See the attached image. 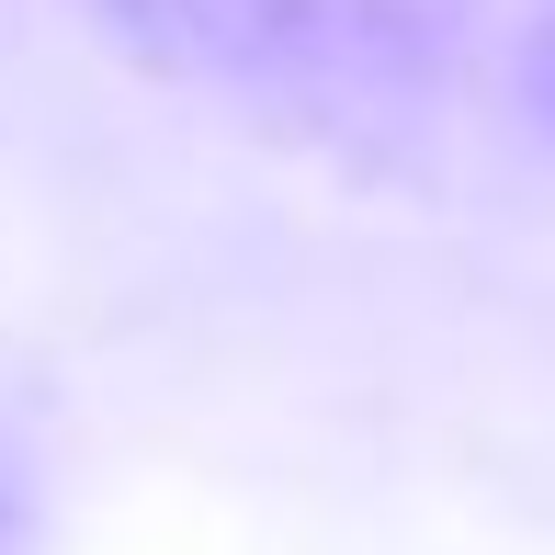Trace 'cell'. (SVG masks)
I'll return each mask as SVG.
<instances>
[{
  "mask_svg": "<svg viewBox=\"0 0 555 555\" xmlns=\"http://www.w3.org/2000/svg\"><path fill=\"white\" fill-rule=\"evenodd\" d=\"M170 23V46L272 80H397L442 46L453 0H125Z\"/></svg>",
  "mask_w": 555,
  "mask_h": 555,
  "instance_id": "6da1fadb",
  "label": "cell"
},
{
  "mask_svg": "<svg viewBox=\"0 0 555 555\" xmlns=\"http://www.w3.org/2000/svg\"><path fill=\"white\" fill-rule=\"evenodd\" d=\"M521 103H533V114L555 125V23H544L533 46H521Z\"/></svg>",
  "mask_w": 555,
  "mask_h": 555,
  "instance_id": "7a4b0ae2",
  "label": "cell"
},
{
  "mask_svg": "<svg viewBox=\"0 0 555 555\" xmlns=\"http://www.w3.org/2000/svg\"><path fill=\"white\" fill-rule=\"evenodd\" d=\"M0 555H35V511H23V476L0 465Z\"/></svg>",
  "mask_w": 555,
  "mask_h": 555,
  "instance_id": "3957f363",
  "label": "cell"
}]
</instances>
